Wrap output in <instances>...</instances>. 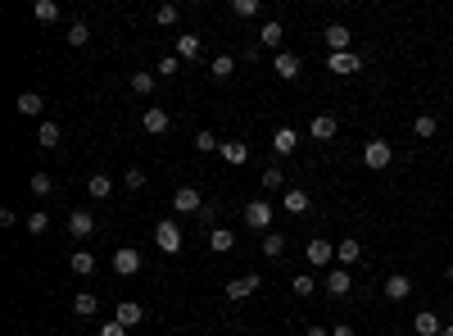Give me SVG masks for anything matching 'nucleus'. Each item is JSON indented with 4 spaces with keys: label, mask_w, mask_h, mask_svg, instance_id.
Listing matches in <instances>:
<instances>
[{
    "label": "nucleus",
    "mask_w": 453,
    "mask_h": 336,
    "mask_svg": "<svg viewBox=\"0 0 453 336\" xmlns=\"http://www.w3.org/2000/svg\"><path fill=\"white\" fill-rule=\"evenodd\" d=\"M141 128H146L150 137H159V132H168V128H172V114H168V109H146Z\"/></svg>",
    "instance_id": "f8f14e48"
},
{
    "label": "nucleus",
    "mask_w": 453,
    "mask_h": 336,
    "mask_svg": "<svg viewBox=\"0 0 453 336\" xmlns=\"http://www.w3.org/2000/svg\"><path fill=\"white\" fill-rule=\"evenodd\" d=\"M440 336H453V328H445V332H440Z\"/></svg>",
    "instance_id": "09e8293b"
},
{
    "label": "nucleus",
    "mask_w": 453,
    "mask_h": 336,
    "mask_svg": "<svg viewBox=\"0 0 453 336\" xmlns=\"http://www.w3.org/2000/svg\"><path fill=\"white\" fill-rule=\"evenodd\" d=\"M73 314H82V318H91V314H100V295H91V291H82L73 300Z\"/></svg>",
    "instance_id": "a878e982"
},
{
    "label": "nucleus",
    "mask_w": 453,
    "mask_h": 336,
    "mask_svg": "<svg viewBox=\"0 0 453 336\" xmlns=\"http://www.w3.org/2000/svg\"><path fill=\"white\" fill-rule=\"evenodd\" d=\"M245 227L267 232V227H272V205H267V200H249L245 205Z\"/></svg>",
    "instance_id": "7ed1b4c3"
},
{
    "label": "nucleus",
    "mask_w": 453,
    "mask_h": 336,
    "mask_svg": "<svg viewBox=\"0 0 453 336\" xmlns=\"http://www.w3.org/2000/svg\"><path fill=\"white\" fill-rule=\"evenodd\" d=\"M91 41V27L86 23H69V46H86Z\"/></svg>",
    "instance_id": "4c0bfd02"
},
{
    "label": "nucleus",
    "mask_w": 453,
    "mask_h": 336,
    "mask_svg": "<svg viewBox=\"0 0 453 336\" xmlns=\"http://www.w3.org/2000/svg\"><path fill=\"white\" fill-rule=\"evenodd\" d=\"M412 332H417V336H440L445 328H440V318L431 309H421V314H412Z\"/></svg>",
    "instance_id": "dca6fc26"
},
{
    "label": "nucleus",
    "mask_w": 453,
    "mask_h": 336,
    "mask_svg": "<svg viewBox=\"0 0 453 336\" xmlns=\"http://www.w3.org/2000/svg\"><path fill=\"white\" fill-rule=\"evenodd\" d=\"M113 273H118V277H137V273H141V255L132 250V246L113 250Z\"/></svg>",
    "instance_id": "0eeeda50"
},
{
    "label": "nucleus",
    "mask_w": 453,
    "mask_h": 336,
    "mask_svg": "<svg viewBox=\"0 0 453 336\" xmlns=\"http://www.w3.org/2000/svg\"><path fill=\"white\" fill-rule=\"evenodd\" d=\"M218 150H223L227 164H245V159H249V146H245V141H223Z\"/></svg>",
    "instance_id": "5701e85b"
},
{
    "label": "nucleus",
    "mask_w": 453,
    "mask_h": 336,
    "mask_svg": "<svg viewBox=\"0 0 453 336\" xmlns=\"http://www.w3.org/2000/svg\"><path fill=\"white\" fill-rule=\"evenodd\" d=\"M349 282H354L349 268H331V273H326V291L331 295H349Z\"/></svg>",
    "instance_id": "6ab92c4d"
},
{
    "label": "nucleus",
    "mask_w": 453,
    "mask_h": 336,
    "mask_svg": "<svg viewBox=\"0 0 453 336\" xmlns=\"http://www.w3.org/2000/svg\"><path fill=\"white\" fill-rule=\"evenodd\" d=\"M200 51H204V46H200V36H195V32L177 36V60H200Z\"/></svg>",
    "instance_id": "4be33fe9"
},
{
    "label": "nucleus",
    "mask_w": 453,
    "mask_h": 336,
    "mask_svg": "<svg viewBox=\"0 0 453 336\" xmlns=\"http://www.w3.org/2000/svg\"><path fill=\"white\" fill-rule=\"evenodd\" d=\"M154 73H159V78H177V73H181V60H177V55H163Z\"/></svg>",
    "instance_id": "c9c22d12"
},
{
    "label": "nucleus",
    "mask_w": 453,
    "mask_h": 336,
    "mask_svg": "<svg viewBox=\"0 0 453 336\" xmlns=\"http://www.w3.org/2000/svg\"><path fill=\"white\" fill-rule=\"evenodd\" d=\"M304 336H331V328H308Z\"/></svg>",
    "instance_id": "49530a36"
},
{
    "label": "nucleus",
    "mask_w": 453,
    "mask_h": 336,
    "mask_svg": "<svg viewBox=\"0 0 453 336\" xmlns=\"http://www.w3.org/2000/svg\"><path fill=\"white\" fill-rule=\"evenodd\" d=\"M60 137H64V128H60V123H41V132H36V141H41L46 150H55V146H60Z\"/></svg>",
    "instance_id": "cd10ccee"
},
{
    "label": "nucleus",
    "mask_w": 453,
    "mask_h": 336,
    "mask_svg": "<svg viewBox=\"0 0 453 336\" xmlns=\"http://www.w3.org/2000/svg\"><path fill=\"white\" fill-rule=\"evenodd\" d=\"M14 109L23 114V119H36V114L46 109V100H41V95H36V91H23V95H18V100H14Z\"/></svg>",
    "instance_id": "f3484780"
},
{
    "label": "nucleus",
    "mask_w": 453,
    "mask_h": 336,
    "mask_svg": "<svg viewBox=\"0 0 453 336\" xmlns=\"http://www.w3.org/2000/svg\"><path fill=\"white\" fill-rule=\"evenodd\" d=\"M358 259H363V246L354 241V236H349V241H340V246H335V268H354Z\"/></svg>",
    "instance_id": "ddd939ff"
},
{
    "label": "nucleus",
    "mask_w": 453,
    "mask_h": 336,
    "mask_svg": "<svg viewBox=\"0 0 453 336\" xmlns=\"http://www.w3.org/2000/svg\"><path fill=\"white\" fill-rule=\"evenodd\" d=\"M304 259H308L313 268H326V264H335V246L322 241V236H313V241L304 246Z\"/></svg>",
    "instance_id": "20e7f679"
},
{
    "label": "nucleus",
    "mask_w": 453,
    "mask_h": 336,
    "mask_svg": "<svg viewBox=\"0 0 453 336\" xmlns=\"http://www.w3.org/2000/svg\"><path fill=\"white\" fill-rule=\"evenodd\" d=\"M449 318H453V309H449Z\"/></svg>",
    "instance_id": "3c124183"
},
{
    "label": "nucleus",
    "mask_w": 453,
    "mask_h": 336,
    "mask_svg": "<svg viewBox=\"0 0 453 336\" xmlns=\"http://www.w3.org/2000/svg\"><path fill=\"white\" fill-rule=\"evenodd\" d=\"M209 246H214L218 255H227L231 246H236V232H231V227H214V232H209Z\"/></svg>",
    "instance_id": "b1692460"
},
{
    "label": "nucleus",
    "mask_w": 453,
    "mask_h": 336,
    "mask_svg": "<svg viewBox=\"0 0 453 336\" xmlns=\"http://www.w3.org/2000/svg\"><path fill=\"white\" fill-rule=\"evenodd\" d=\"M281 182H286L281 168H267V173H263V191H281Z\"/></svg>",
    "instance_id": "c03bdc74"
},
{
    "label": "nucleus",
    "mask_w": 453,
    "mask_h": 336,
    "mask_svg": "<svg viewBox=\"0 0 453 336\" xmlns=\"http://www.w3.org/2000/svg\"><path fill=\"white\" fill-rule=\"evenodd\" d=\"M154 246H159L163 255H177L181 250V227L172 223V218H163V223L154 227Z\"/></svg>",
    "instance_id": "f03ea898"
},
{
    "label": "nucleus",
    "mask_w": 453,
    "mask_h": 336,
    "mask_svg": "<svg viewBox=\"0 0 453 336\" xmlns=\"http://www.w3.org/2000/svg\"><path fill=\"white\" fill-rule=\"evenodd\" d=\"M123 187H127V191H141V187H146V173H141V168H127V173H123Z\"/></svg>",
    "instance_id": "37998d69"
},
{
    "label": "nucleus",
    "mask_w": 453,
    "mask_h": 336,
    "mask_svg": "<svg viewBox=\"0 0 453 336\" xmlns=\"http://www.w3.org/2000/svg\"><path fill=\"white\" fill-rule=\"evenodd\" d=\"M69 268L77 277H86V273H95V255L91 250H73V259H69Z\"/></svg>",
    "instance_id": "393cba45"
},
{
    "label": "nucleus",
    "mask_w": 453,
    "mask_h": 336,
    "mask_svg": "<svg viewBox=\"0 0 453 336\" xmlns=\"http://www.w3.org/2000/svg\"><path fill=\"white\" fill-rule=\"evenodd\" d=\"M195 209H204V200H200L195 187H177L172 191V214H195Z\"/></svg>",
    "instance_id": "39448f33"
},
{
    "label": "nucleus",
    "mask_w": 453,
    "mask_h": 336,
    "mask_svg": "<svg viewBox=\"0 0 453 336\" xmlns=\"http://www.w3.org/2000/svg\"><path fill=\"white\" fill-rule=\"evenodd\" d=\"M231 14H236V18H254L258 14V0H231Z\"/></svg>",
    "instance_id": "58836bf2"
},
{
    "label": "nucleus",
    "mask_w": 453,
    "mask_h": 336,
    "mask_svg": "<svg viewBox=\"0 0 453 336\" xmlns=\"http://www.w3.org/2000/svg\"><path fill=\"white\" fill-rule=\"evenodd\" d=\"M326 69H331V73H358V69H363V55H354V51L326 55Z\"/></svg>",
    "instance_id": "9d476101"
},
{
    "label": "nucleus",
    "mask_w": 453,
    "mask_h": 336,
    "mask_svg": "<svg viewBox=\"0 0 453 336\" xmlns=\"http://www.w3.org/2000/svg\"><path fill=\"white\" fill-rule=\"evenodd\" d=\"M177 18H181V9H177V5H159V9H154V23H159V27H172Z\"/></svg>",
    "instance_id": "473e14b6"
},
{
    "label": "nucleus",
    "mask_w": 453,
    "mask_h": 336,
    "mask_svg": "<svg viewBox=\"0 0 453 336\" xmlns=\"http://www.w3.org/2000/svg\"><path fill=\"white\" fill-rule=\"evenodd\" d=\"M331 336H358L354 328H331Z\"/></svg>",
    "instance_id": "de8ad7c7"
},
{
    "label": "nucleus",
    "mask_w": 453,
    "mask_h": 336,
    "mask_svg": "<svg viewBox=\"0 0 453 336\" xmlns=\"http://www.w3.org/2000/svg\"><path fill=\"white\" fill-rule=\"evenodd\" d=\"M322 36H326V46H331V55H344V51H354V32H349L344 23H331Z\"/></svg>",
    "instance_id": "423d86ee"
},
{
    "label": "nucleus",
    "mask_w": 453,
    "mask_h": 336,
    "mask_svg": "<svg viewBox=\"0 0 453 336\" xmlns=\"http://www.w3.org/2000/svg\"><path fill=\"white\" fill-rule=\"evenodd\" d=\"M46 227H50V214H41V209H36V214H27V232H32V236H41Z\"/></svg>",
    "instance_id": "ea45409f"
},
{
    "label": "nucleus",
    "mask_w": 453,
    "mask_h": 336,
    "mask_svg": "<svg viewBox=\"0 0 453 336\" xmlns=\"http://www.w3.org/2000/svg\"><path fill=\"white\" fill-rule=\"evenodd\" d=\"M291 291H295V295H313V291H317V282H313L308 273H300V277L291 282Z\"/></svg>",
    "instance_id": "79ce46f5"
},
{
    "label": "nucleus",
    "mask_w": 453,
    "mask_h": 336,
    "mask_svg": "<svg viewBox=\"0 0 453 336\" xmlns=\"http://www.w3.org/2000/svg\"><path fill=\"white\" fill-rule=\"evenodd\" d=\"M100 336H127V328H123V323L113 318V323H104V328H100Z\"/></svg>",
    "instance_id": "a18cd8bd"
},
{
    "label": "nucleus",
    "mask_w": 453,
    "mask_h": 336,
    "mask_svg": "<svg viewBox=\"0 0 453 336\" xmlns=\"http://www.w3.org/2000/svg\"><path fill=\"white\" fill-rule=\"evenodd\" d=\"M335 128H340V123H335L331 114H313V123H308L313 141H331V137H335Z\"/></svg>",
    "instance_id": "4468645a"
},
{
    "label": "nucleus",
    "mask_w": 453,
    "mask_h": 336,
    "mask_svg": "<svg viewBox=\"0 0 453 336\" xmlns=\"http://www.w3.org/2000/svg\"><path fill=\"white\" fill-rule=\"evenodd\" d=\"M390 159H394V150H390V141H381V137H372L368 146H363V164L368 168H390Z\"/></svg>",
    "instance_id": "f257e3e1"
},
{
    "label": "nucleus",
    "mask_w": 453,
    "mask_h": 336,
    "mask_svg": "<svg viewBox=\"0 0 453 336\" xmlns=\"http://www.w3.org/2000/svg\"><path fill=\"white\" fill-rule=\"evenodd\" d=\"M69 232L77 236V241H86V236L95 232V218L86 214V209H73V214H69Z\"/></svg>",
    "instance_id": "9b49d317"
},
{
    "label": "nucleus",
    "mask_w": 453,
    "mask_h": 336,
    "mask_svg": "<svg viewBox=\"0 0 453 336\" xmlns=\"http://www.w3.org/2000/svg\"><path fill=\"white\" fill-rule=\"evenodd\" d=\"M295 146H300L295 128H277V137H272V150H277V155H295Z\"/></svg>",
    "instance_id": "412c9836"
},
{
    "label": "nucleus",
    "mask_w": 453,
    "mask_h": 336,
    "mask_svg": "<svg viewBox=\"0 0 453 336\" xmlns=\"http://www.w3.org/2000/svg\"><path fill=\"white\" fill-rule=\"evenodd\" d=\"M113 318H118L123 328H137V323L146 318V309H141L137 300H123V304H118V314H113Z\"/></svg>",
    "instance_id": "aec40b11"
},
{
    "label": "nucleus",
    "mask_w": 453,
    "mask_h": 336,
    "mask_svg": "<svg viewBox=\"0 0 453 336\" xmlns=\"http://www.w3.org/2000/svg\"><path fill=\"white\" fill-rule=\"evenodd\" d=\"M258 46H272V51H281V23H263V32H258Z\"/></svg>",
    "instance_id": "7c9ffc66"
},
{
    "label": "nucleus",
    "mask_w": 453,
    "mask_h": 336,
    "mask_svg": "<svg viewBox=\"0 0 453 336\" xmlns=\"http://www.w3.org/2000/svg\"><path fill=\"white\" fill-rule=\"evenodd\" d=\"M449 277H453V264H449Z\"/></svg>",
    "instance_id": "8fccbe9b"
},
{
    "label": "nucleus",
    "mask_w": 453,
    "mask_h": 336,
    "mask_svg": "<svg viewBox=\"0 0 453 336\" xmlns=\"http://www.w3.org/2000/svg\"><path fill=\"white\" fill-rule=\"evenodd\" d=\"M109 191H113V182L104 177V173H95V177L86 182V196H91V200H104V196H109Z\"/></svg>",
    "instance_id": "c756f323"
},
{
    "label": "nucleus",
    "mask_w": 453,
    "mask_h": 336,
    "mask_svg": "<svg viewBox=\"0 0 453 336\" xmlns=\"http://www.w3.org/2000/svg\"><path fill=\"white\" fill-rule=\"evenodd\" d=\"M385 295H390V300H408V295H412L408 273H390V277H385Z\"/></svg>",
    "instance_id": "2eb2a0df"
},
{
    "label": "nucleus",
    "mask_w": 453,
    "mask_h": 336,
    "mask_svg": "<svg viewBox=\"0 0 453 336\" xmlns=\"http://www.w3.org/2000/svg\"><path fill=\"white\" fill-rule=\"evenodd\" d=\"M272 73H277L281 82L300 78V55H295V51H277V60H272Z\"/></svg>",
    "instance_id": "6e6552de"
},
{
    "label": "nucleus",
    "mask_w": 453,
    "mask_h": 336,
    "mask_svg": "<svg viewBox=\"0 0 453 336\" xmlns=\"http://www.w3.org/2000/svg\"><path fill=\"white\" fill-rule=\"evenodd\" d=\"M263 255H267V259H281V255H286V236H281V232H267V236H263Z\"/></svg>",
    "instance_id": "2f4dec72"
},
{
    "label": "nucleus",
    "mask_w": 453,
    "mask_h": 336,
    "mask_svg": "<svg viewBox=\"0 0 453 336\" xmlns=\"http://www.w3.org/2000/svg\"><path fill=\"white\" fill-rule=\"evenodd\" d=\"M209 73H214L218 82H227L231 73H236V60H231V55H214V64H209Z\"/></svg>",
    "instance_id": "bb28decb"
},
{
    "label": "nucleus",
    "mask_w": 453,
    "mask_h": 336,
    "mask_svg": "<svg viewBox=\"0 0 453 336\" xmlns=\"http://www.w3.org/2000/svg\"><path fill=\"white\" fill-rule=\"evenodd\" d=\"M27 187H32L36 196H50V191H55V177H50V173H32V182H27Z\"/></svg>",
    "instance_id": "f704fd0d"
},
{
    "label": "nucleus",
    "mask_w": 453,
    "mask_h": 336,
    "mask_svg": "<svg viewBox=\"0 0 453 336\" xmlns=\"http://www.w3.org/2000/svg\"><path fill=\"white\" fill-rule=\"evenodd\" d=\"M412 132H417L421 141H431V137H435V132H440V119H435V114H421V119L412 123Z\"/></svg>",
    "instance_id": "c85d7f7f"
},
{
    "label": "nucleus",
    "mask_w": 453,
    "mask_h": 336,
    "mask_svg": "<svg viewBox=\"0 0 453 336\" xmlns=\"http://www.w3.org/2000/svg\"><path fill=\"white\" fill-rule=\"evenodd\" d=\"M36 18H41V23H55V18H60V5H55V0H36V9H32Z\"/></svg>",
    "instance_id": "72a5a7b5"
},
{
    "label": "nucleus",
    "mask_w": 453,
    "mask_h": 336,
    "mask_svg": "<svg viewBox=\"0 0 453 336\" xmlns=\"http://www.w3.org/2000/svg\"><path fill=\"white\" fill-rule=\"evenodd\" d=\"M258 291V273H245V277H231L227 282V300H249Z\"/></svg>",
    "instance_id": "1a4fd4ad"
},
{
    "label": "nucleus",
    "mask_w": 453,
    "mask_h": 336,
    "mask_svg": "<svg viewBox=\"0 0 453 336\" xmlns=\"http://www.w3.org/2000/svg\"><path fill=\"white\" fill-rule=\"evenodd\" d=\"M281 205H286V214H304V209L313 205V200H308V191H304V187H291V191L281 196Z\"/></svg>",
    "instance_id": "a211bd4d"
},
{
    "label": "nucleus",
    "mask_w": 453,
    "mask_h": 336,
    "mask_svg": "<svg viewBox=\"0 0 453 336\" xmlns=\"http://www.w3.org/2000/svg\"><path fill=\"white\" fill-rule=\"evenodd\" d=\"M132 91H137V95H150L154 91V73H132Z\"/></svg>",
    "instance_id": "e433bc0d"
},
{
    "label": "nucleus",
    "mask_w": 453,
    "mask_h": 336,
    "mask_svg": "<svg viewBox=\"0 0 453 336\" xmlns=\"http://www.w3.org/2000/svg\"><path fill=\"white\" fill-rule=\"evenodd\" d=\"M218 146H223V141H218L214 132H195V150L200 155H209V150H218Z\"/></svg>",
    "instance_id": "a19ab883"
}]
</instances>
